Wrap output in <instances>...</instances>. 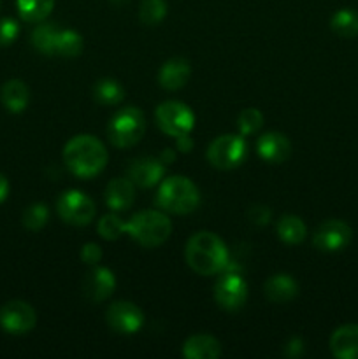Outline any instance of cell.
<instances>
[{
  "label": "cell",
  "mask_w": 358,
  "mask_h": 359,
  "mask_svg": "<svg viewBox=\"0 0 358 359\" xmlns=\"http://www.w3.org/2000/svg\"><path fill=\"white\" fill-rule=\"evenodd\" d=\"M302 351H304V344H302L300 339L288 340L286 347H284V354H286V356H290V358L300 356Z\"/></svg>",
  "instance_id": "obj_35"
},
{
  "label": "cell",
  "mask_w": 358,
  "mask_h": 359,
  "mask_svg": "<svg viewBox=\"0 0 358 359\" xmlns=\"http://www.w3.org/2000/svg\"><path fill=\"white\" fill-rule=\"evenodd\" d=\"M60 28L53 23H42L32 34V44L42 55H55L56 37H58Z\"/></svg>",
  "instance_id": "obj_25"
},
{
  "label": "cell",
  "mask_w": 358,
  "mask_h": 359,
  "mask_svg": "<svg viewBox=\"0 0 358 359\" xmlns=\"http://www.w3.org/2000/svg\"><path fill=\"white\" fill-rule=\"evenodd\" d=\"M107 325L112 332L121 335H133L144 325V314L132 302H114L105 312Z\"/></svg>",
  "instance_id": "obj_11"
},
{
  "label": "cell",
  "mask_w": 358,
  "mask_h": 359,
  "mask_svg": "<svg viewBox=\"0 0 358 359\" xmlns=\"http://www.w3.org/2000/svg\"><path fill=\"white\" fill-rule=\"evenodd\" d=\"M0 100L9 112H23L30 102V90L20 79H11L0 90Z\"/></svg>",
  "instance_id": "obj_21"
},
{
  "label": "cell",
  "mask_w": 358,
  "mask_h": 359,
  "mask_svg": "<svg viewBox=\"0 0 358 359\" xmlns=\"http://www.w3.org/2000/svg\"><path fill=\"white\" fill-rule=\"evenodd\" d=\"M248 217L255 224H267L270 221V209L265 205H253L248 210Z\"/></svg>",
  "instance_id": "obj_34"
},
{
  "label": "cell",
  "mask_w": 358,
  "mask_h": 359,
  "mask_svg": "<svg viewBox=\"0 0 358 359\" xmlns=\"http://www.w3.org/2000/svg\"><path fill=\"white\" fill-rule=\"evenodd\" d=\"M239 132L241 135H253V133L258 132L263 125V114L255 107H248L239 114L237 119Z\"/></svg>",
  "instance_id": "obj_31"
},
{
  "label": "cell",
  "mask_w": 358,
  "mask_h": 359,
  "mask_svg": "<svg viewBox=\"0 0 358 359\" xmlns=\"http://www.w3.org/2000/svg\"><path fill=\"white\" fill-rule=\"evenodd\" d=\"M185 258L199 276H216L228 265V249L213 231H199L190 237Z\"/></svg>",
  "instance_id": "obj_2"
},
{
  "label": "cell",
  "mask_w": 358,
  "mask_h": 359,
  "mask_svg": "<svg viewBox=\"0 0 358 359\" xmlns=\"http://www.w3.org/2000/svg\"><path fill=\"white\" fill-rule=\"evenodd\" d=\"M330 351L339 359H358V325L339 326L330 337Z\"/></svg>",
  "instance_id": "obj_18"
},
{
  "label": "cell",
  "mask_w": 358,
  "mask_h": 359,
  "mask_svg": "<svg viewBox=\"0 0 358 359\" xmlns=\"http://www.w3.org/2000/svg\"><path fill=\"white\" fill-rule=\"evenodd\" d=\"M351 237H353V231H351L350 224L339 219H329L318 226L314 237H312V244L319 251L337 252L343 251L350 244Z\"/></svg>",
  "instance_id": "obj_12"
},
{
  "label": "cell",
  "mask_w": 358,
  "mask_h": 359,
  "mask_svg": "<svg viewBox=\"0 0 358 359\" xmlns=\"http://www.w3.org/2000/svg\"><path fill=\"white\" fill-rule=\"evenodd\" d=\"M263 291H265V297L272 304H286V302L293 300L297 297L298 284L288 273H276V276L267 279Z\"/></svg>",
  "instance_id": "obj_19"
},
{
  "label": "cell",
  "mask_w": 358,
  "mask_h": 359,
  "mask_svg": "<svg viewBox=\"0 0 358 359\" xmlns=\"http://www.w3.org/2000/svg\"><path fill=\"white\" fill-rule=\"evenodd\" d=\"M158 158H160V160H161V161H164V163H165V165H168V163H172V161H174L175 154H174V153H172V151H171V149H165V151H164V153H161V156H158Z\"/></svg>",
  "instance_id": "obj_38"
},
{
  "label": "cell",
  "mask_w": 358,
  "mask_h": 359,
  "mask_svg": "<svg viewBox=\"0 0 358 359\" xmlns=\"http://www.w3.org/2000/svg\"><path fill=\"white\" fill-rule=\"evenodd\" d=\"M81 259H83L86 265L95 266L102 259V249L98 248L97 244H93V242H88V244L83 245V249H81Z\"/></svg>",
  "instance_id": "obj_33"
},
{
  "label": "cell",
  "mask_w": 358,
  "mask_h": 359,
  "mask_svg": "<svg viewBox=\"0 0 358 359\" xmlns=\"http://www.w3.org/2000/svg\"><path fill=\"white\" fill-rule=\"evenodd\" d=\"M171 219L160 210H142L126 223V233L142 248H158L171 237Z\"/></svg>",
  "instance_id": "obj_4"
},
{
  "label": "cell",
  "mask_w": 358,
  "mask_h": 359,
  "mask_svg": "<svg viewBox=\"0 0 358 359\" xmlns=\"http://www.w3.org/2000/svg\"><path fill=\"white\" fill-rule=\"evenodd\" d=\"M109 160L104 144L93 135H76L63 147V161L74 175L90 179L100 174Z\"/></svg>",
  "instance_id": "obj_1"
},
{
  "label": "cell",
  "mask_w": 358,
  "mask_h": 359,
  "mask_svg": "<svg viewBox=\"0 0 358 359\" xmlns=\"http://www.w3.org/2000/svg\"><path fill=\"white\" fill-rule=\"evenodd\" d=\"M167 16V2L165 0H142L139 7V20L144 25L161 23V20Z\"/></svg>",
  "instance_id": "obj_28"
},
{
  "label": "cell",
  "mask_w": 358,
  "mask_h": 359,
  "mask_svg": "<svg viewBox=\"0 0 358 359\" xmlns=\"http://www.w3.org/2000/svg\"><path fill=\"white\" fill-rule=\"evenodd\" d=\"M246 153H248V147H246L244 135L227 133L211 142L207 149V160L220 170H230L244 161Z\"/></svg>",
  "instance_id": "obj_7"
},
{
  "label": "cell",
  "mask_w": 358,
  "mask_h": 359,
  "mask_svg": "<svg viewBox=\"0 0 358 359\" xmlns=\"http://www.w3.org/2000/svg\"><path fill=\"white\" fill-rule=\"evenodd\" d=\"M256 151L260 158L269 163H283L291 154V142L286 135L279 132L263 133L256 142Z\"/></svg>",
  "instance_id": "obj_15"
},
{
  "label": "cell",
  "mask_w": 358,
  "mask_h": 359,
  "mask_svg": "<svg viewBox=\"0 0 358 359\" xmlns=\"http://www.w3.org/2000/svg\"><path fill=\"white\" fill-rule=\"evenodd\" d=\"M146 132V118L137 107H125L116 112L107 125V137L119 149L132 147Z\"/></svg>",
  "instance_id": "obj_5"
},
{
  "label": "cell",
  "mask_w": 358,
  "mask_h": 359,
  "mask_svg": "<svg viewBox=\"0 0 358 359\" xmlns=\"http://www.w3.org/2000/svg\"><path fill=\"white\" fill-rule=\"evenodd\" d=\"M157 205L171 214H190L199 207V188L185 175H172L160 184L157 191Z\"/></svg>",
  "instance_id": "obj_3"
},
{
  "label": "cell",
  "mask_w": 358,
  "mask_h": 359,
  "mask_svg": "<svg viewBox=\"0 0 358 359\" xmlns=\"http://www.w3.org/2000/svg\"><path fill=\"white\" fill-rule=\"evenodd\" d=\"M221 353V344L211 335H193L183 346V356L186 359H216Z\"/></svg>",
  "instance_id": "obj_20"
},
{
  "label": "cell",
  "mask_w": 358,
  "mask_h": 359,
  "mask_svg": "<svg viewBox=\"0 0 358 359\" xmlns=\"http://www.w3.org/2000/svg\"><path fill=\"white\" fill-rule=\"evenodd\" d=\"M135 202V184L128 177H116L105 188V203L109 209L126 210Z\"/></svg>",
  "instance_id": "obj_17"
},
{
  "label": "cell",
  "mask_w": 358,
  "mask_h": 359,
  "mask_svg": "<svg viewBox=\"0 0 358 359\" xmlns=\"http://www.w3.org/2000/svg\"><path fill=\"white\" fill-rule=\"evenodd\" d=\"M18 34H20V25L13 18H2L0 20V48L9 46L16 41Z\"/></svg>",
  "instance_id": "obj_32"
},
{
  "label": "cell",
  "mask_w": 358,
  "mask_h": 359,
  "mask_svg": "<svg viewBox=\"0 0 358 359\" xmlns=\"http://www.w3.org/2000/svg\"><path fill=\"white\" fill-rule=\"evenodd\" d=\"M214 298L225 311H239L248 300V283L237 272H225L214 286Z\"/></svg>",
  "instance_id": "obj_10"
},
{
  "label": "cell",
  "mask_w": 358,
  "mask_h": 359,
  "mask_svg": "<svg viewBox=\"0 0 358 359\" xmlns=\"http://www.w3.org/2000/svg\"><path fill=\"white\" fill-rule=\"evenodd\" d=\"M165 167L167 165L160 158H139L128 165L126 177L139 188H151L161 181Z\"/></svg>",
  "instance_id": "obj_14"
},
{
  "label": "cell",
  "mask_w": 358,
  "mask_h": 359,
  "mask_svg": "<svg viewBox=\"0 0 358 359\" xmlns=\"http://www.w3.org/2000/svg\"><path fill=\"white\" fill-rule=\"evenodd\" d=\"M81 51H83V37H81L77 32L74 30L58 32V37H56V46H55V55L72 58V56L81 55Z\"/></svg>",
  "instance_id": "obj_27"
},
{
  "label": "cell",
  "mask_w": 358,
  "mask_h": 359,
  "mask_svg": "<svg viewBox=\"0 0 358 359\" xmlns=\"http://www.w3.org/2000/svg\"><path fill=\"white\" fill-rule=\"evenodd\" d=\"M93 97L104 105H116L125 97V90H123L118 81L111 79V77H104V79L95 83Z\"/></svg>",
  "instance_id": "obj_26"
},
{
  "label": "cell",
  "mask_w": 358,
  "mask_h": 359,
  "mask_svg": "<svg viewBox=\"0 0 358 359\" xmlns=\"http://www.w3.org/2000/svg\"><path fill=\"white\" fill-rule=\"evenodd\" d=\"M48 219H49V209L48 205L42 202L30 203L23 212V224L25 228L30 231H37L41 230V228H44L46 223H48Z\"/></svg>",
  "instance_id": "obj_29"
},
{
  "label": "cell",
  "mask_w": 358,
  "mask_h": 359,
  "mask_svg": "<svg viewBox=\"0 0 358 359\" xmlns=\"http://www.w3.org/2000/svg\"><path fill=\"white\" fill-rule=\"evenodd\" d=\"M276 230L277 235L281 237V241L291 245L300 244L305 238V233H307V226H305L304 221L298 216H293V214H286V216L281 217V219L277 221Z\"/></svg>",
  "instance_id": "obj_22"
},
{
  "label": "cell",
  "mask_w": 358,
  "mask_h": 359,
  "mask_svg": "<svg viewBox=\"0 0 358 359\" xmlns=\"http://www.w3.org/2000/svg\"><path fill=\"white\" fill-rule=\"evenodd\" d=\"M21 20L28 23H41L51 14L55 0H16Z\"/></svg>",
  "instance_id": "obj_23"
},
{
  "label": "cell",
  "mask_w": 358,
  "mask_h": 359,
  "mask_svg": "<svg viewBox=\"0 0 358 359\" xmlns=\"http://www.w3.org/2000/svg\"><path fill=\"white\" fill-rule=\"evenodd\" d=\"M56 212L72 226H86L93 221L97 209L90 196L77 189H69L56 202Z\"/></svg>",
  "instance_id": "obj_8"
},
{
  "label": "cell",
  "mask_w": 358,
  "mask_h": 359,
  "mask_svg": "<svg viewBox=\"0 0 358 359\" xmlns=\"http://www.w3.org/2000/svg\"><path fill=\"white\" fill-rule=\"evenodd\" d=\"M116 287L114 273L105 266H93L83 279V293L90 302L100 304L107 300Z\"/></svg>",
  "instance_id": "obj_13"
},
{
  "label": "cell",
  "mask_w": 358,
  "mask_h": 359,
  "mask_svg": "<svg viewBox=\"0 0 358 359\" xmlns=\"http://www.w3.org/2000/svg\"><path fill=\"white\" fill-rule=\"evenodd\" d=\"M7 195H9V181L6 179V175L0 174V203L6 202Z\"/></svg>",
  "instance_id": "obj_37"
},
{
  "label": "cell",
  "mask_w": 358,
  "mask_h": 359,
  "mask_svg": "<svg viewBox=\"0 0 358 359\" xmlns=\"http://www.w3.org/2000/svg\"><path fill=\"white\" fill-rule=\"evenodd\" d=\"M37 325L34 307L23 300H11L0 307V328L11 335H25Z\"/></svg>",
  "instance_id": "obj_9"
},
{
  "label": "cell",
  "mask_w": 358,
  "mask_h": 359,
  "mask_svg": "<svg viewBox=\"0 0 358 359\" xmlns=\"http://www.w3.org/2000/svg\"><path fill=\"white\" fill-rule=\"evenodd\" d=\"M192 76V65L185 58H171L161 65L158 72V83L168 91H175L185 86Z\"/></svg>",
  "instance_id": "obj_16"
},
{
  "label": "cell",
  "mask_w": 358,
  "mask_h": 359,
  "mask_svg": "<svg viewBox=\"0 0 358 359\" xmlns=\"http://www.w3.org/2000/svg\"><path fill=\"white\" fill-rule=\"evenodd\" d=\"M178 139V149L181 151V153H188L190 149H193V140L192 137H190V133H186V135H181V137H175Z\"/></svg>",
  "instance_id": "obj_36"
},
{
  "label": "cell",
  "mask_w": 358,
  "mask_h": 359,
  "mask_svg": "<svg viewBox=\"0 0 358 359\" xmlns=\"http://www.w3.org/2000/svg\"><path fill=\"white\" fill-rule=\"evenodd\" d=\"M154 118L161 132L171 137L186 135L195 126V114L192 109L178 100L161 102L157 107Z\"/></svg>",
  "instance_id": "obj_6"
},
{
  "label": "cell",
  "mask_w": 358,
  "mask_h": 359,
  "mask_svg": "<svg viewBox=\"0 0 358 359\" xmlns=\"http://www.w3.org/2000/svg\"><path fill=\"white\" fill-rule=\"evenodd\" d=\"M123 233H126V223L116 214H107L98 221V235L105 241H118Z\"/></svg>",
  "instance_id": "obj_30"
},
{
  "label": "cell",
  "mask_w": 358,
  "mask_h": 359,
  "mask_svg": "<svg viewBox=\"0 0 358 359\" xmlns=\"http://www.w3.org/2000/svg\"><path fill=\"white\" fill-rule=\"evenodd\" d=\"M330 27L339 37H358V13L354 9H339L330 20Z\"/></svg>",
  "instance_id": "obj_24"
}]
</instances>
